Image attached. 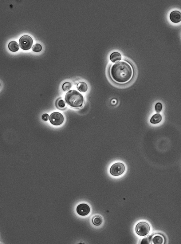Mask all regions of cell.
<instances>
[{"instance_id": "cell-6", "label": "cell", "mask_w": 181, "mask_h": 244, "mask_svg": "<svg viewBox=\"0 0 181 244\" xmlns=\"http://www.w3.org/2000/svg\"><path fill=\"white\" fill-rule=\"evenodd\" d=\"M51 124L55 126L61 125L64 121V116L60 112H55L52 113L49 118Z\"/></svg>"}, {"instance_id": "cell-3", "label": "cell", "mask_w": 181, "mask_h": 244, "mask_svg": "<svg viewBox=\"0 0 181 244\" xmlns=\"http://www.w3.org/2000/svg\"><path fill=\"white\" fill-rule=\"evenodd\" d=\"M19 43L21 48L27 50L31 48L33 44V39L29 35H25L21 37Z\"/></svg>"}, {"instance_id": "cell-20", "label": "cell", "mask_w": 181, "mask_h": 244, "mask_svg": "<svg viewBox=\"0 0 181 244\" xmlns=\"http://www.w3.org/2000/svg\"><path fill=\"white\" fill-rule=\"evenodd\" d=\"M49 115L48 114H45L42 116V118L44 121H47L49 120Z\"/></svg>"}, {"instance_id": "cell-1", "label": "cell", "mask_w": 181, "mask_h": 244, "mask_svg": "<svg viewBox=\"0 0 181 244\" xmlns=\"http://www.w3.org/2000/svg\"><path fill=\"white\" fill-rule=\"evenodd\" d=\"M110 74L113 80L117 83L124 84L128 83L132 79L133 70L130 63L123 60L112 66Z\"/></svg>"}, {"instance_id": "cell-13", "label": "cell", "mask_w": 181, "mask_h": 244, "mask_svg": "<svg viewBox=\"0 0 181 244\" xmlns=\"http://www.w3.org/2000/svg\"><path fill=\"white\" fill-rule=\"evenodd\" d=\"M102 222V218L100 215H96L92 218L93 224L96 225V226H100V225H101Z\"/></svg>"}, {"instance_id": "cell-4", "label": "cell", "mask_w": 181, "mask_h": 244, "mask_svg": "<svg viewBox=\"0 0 181 244\" xmlns=\"http://www.w3.org/2000/svg\"><path fill=\"white\" fill-rule=\"evenodd\" d=\"M150 231V226L148 223L141 222L139 223L136 227V233L138 235L144 236L147 235Z\"/></svg>"}, {"instance_id": "cell-17", "label": "cell", "mask_w": 181, "mask_h": 244, "mask_svg": "<svg viewBox=\"0 0 181 244\" xmlns=\"http://www.w3.org/2000/svg\"><path fill=\"white\" fill-rule=\"evenodd\" d=\"M163 109V105L160 102L157 103L155 105V110L157 113L160 112Z\"/></svg>"}, {"instance_id": "cell-16", "label": "cell", "mask_w": 181, "mask_h": 244, "mask_svg": "<svg viewBox=\"0 0 181 244\" xmlns=\"http://www.w3.org/2000/svg\"><path fill=\"white\" fill-rule=\"evenodd\" d=\"M72 84L69 82H65L63 84L62 89L64 91H67L69 90L72 87Z\"/></svg>"}, {"instance_id": "cell-12", "label": "cell", "mask_w": 181, "mask_h": 244, "mask_svg": "<svg viewBox=\"0 0 181 244\" xmlns=\"http://www.w3.org/2000/svg\"><path fill=\"white\" fill-rule=\"evenodd\" d=\"M162 120V116L159 113L155 114L150 119V122L152 124H157L161 122Z\"/></svg>"}, {"instance_id": "cell-19", "label": "cell", "mask_w": 181, "mask_h": 244, "mask_svg": "<svg viewBox=\"0 0 181 244\" xmlns=\"http://www.w3.org/2000/svg\"><path fill=\"white\" fill-rule=\"evenodd\" d=\"M57 106L60 108H63L65 107V104L64 100L60 99L57 102Z\"/></svg>"}, {"instance_id": "cell-18", "label": "cell", "mask_w": 181, "mask_h": 244, "mask_svg": "<svg viewBox=\"0 0 181 244\" xmlns=\"http://www.w3.org/2000/svg\"><path fill=\"white\" fill-rule=\"evenodd\" d=\"M151 237L152 236H149L144 238L142 240L141 244H149L151 240Z\"/></svg>"}, {"instance_id": "cell-15", "label": "cell", "mask_w": 181, "mask_h": 244, "mask_svg": "<svg viewBox=\"0 0 181 244\" xmlns=\"http://www.w3.org/2000/svg\"><path fill=\"white\" fill-rule=\"evenodd\" d=\"M42 47L41 44L39 43H36L33 46L32 50L34 52H38L41 51L42 50Z\"/></svg>"}, {"instance_id": "cell-9", "label": "cell", "mask_w": 181, "mask_h": 244, "mask_svg": "<svg viewBox=\"0 0 181 244\" xmlns=\"http://www.w3.org/2000/svg\"><path fill=\"white\" fill-rule=\"evenodd\" d=\"M122 56L120 53L116 52H113L110 55V59L112 62L115 63L120 60L121 59Z\"/></svg>"}, {"instance_id": "cell-8", "label": "cell", "mask_w": 181, "mask_h": 244, "mask_svg": "<svg viewBox=\"0 0 181 244\" xmlns=\"http://www.w3.org/2000/svg\"><path fill=\"white\" fill-rule=\"evenodd\" d=\"M170 19L173 23H178L181 22V12L177 10L171 11L170 14Z\"/></svg>"}, {"instance_id": "cell-7", "label": "cell", "mask_w": 181, "mask_h": 244, "mask_svg": "<svg viewBox=\"0 0 181 244\" xmlns=\"http://www.w3.org/2000/svg\"><path fill=\"white\" fill-rule=\"evenodd\" d=\"M77 212L79 215L85 216L88 215L90 212V208L86 204L82 203L77 206Z\"/></svg>"}, {"instance_id": "cell-11", "label": "cell", "mask_w": 181, "mask_h": 244, "mask_svg": "<svg viewBox=\"0 0 181 244\" xmlns=\"http://www.w3.org/2000/svg\"><path fill=\"white\" fill-rule=\"evenodd\" d=\"M77 88L81 92L85 93L88 90V86L84 82H80L77 85Z\"/></svg>"}, {"instance_id": "cell-10", "label": "cell", "mask_w": 181, "mask_h": 244, "mask_svg": "<svg viewBox=\"0 0 181 244\" xmlns=\"http://www.w3.org/2000/svg\"><path fill=\"white\" fill-rule=\"evenodd\" d=\"M8 48L11 51L15 52L19 49L18 44L15 41H13L9 42L8 44Z\"/></svg>"}, {"instance_id": "cell-14", "label": "cell", "mask_w": 181, "mask_h": 244, "mask_svg": "<svg viewBox=\"0 0 181 244\" xmlns=\"http://www.w3.org/2000/svg\"><path fill=\"white\" fill-rule=\"evenodd\" d=\"M152 241L155 244H161L163 243L164 238L163 236L160 235L154 236L152 238Z\"/></svg>"}, {"instance_id": "cell-2", "label": "cell", "mask_w": 181, "mask_h": 244, "mask_svg": "<svg viewBox=\"0 0 181 244\" xmlns=\"http://www.w3.org/2000/svg\"><path fill=\"white\" fill-rule=\"evenodd\" d=\"M66 102L70 107L79 108L83 106L85 103L84 96L76 90H71L66 94L65 97Z\"/></svg>"}, {"instance_id": "cell-5", "label": "cell", "mask_w": 181, "mask_h": 244, "mask_svg": "<svg viewBox=\"0 0 181 244\" xmlns=\"http://www.w3.org/2000/svg\"><path fill=\"white\" fill-rule=\"evenodd\" d=\"M125 170L124 164L121 163H117L113 164L110 168V174L115 177L123 174Z\"/></svg>"}]
</instances>
